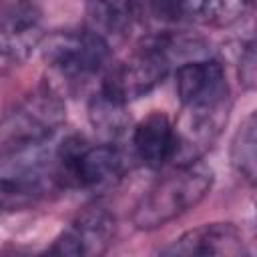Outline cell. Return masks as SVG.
I'll return each mask as SVG.
<instances>
[{
    "instance_id": "cell-1",
    "label": "cell",
    "mask_w": 257,
    "mask_h": 257,
    "mask_svg": "<svg viewBox=\"0 0 257 257\" xmlns=\"http://www.w3.org/2000/svg\"><path fill=\"white\" fill-rule=\"evenodd\" d=\"M213 185V171L201 161L179 165L163 179H159L137 203L133 223L137 229H159L189 209L197 207Z\"/></svg>"
},
{
    "instance_id": "cell-2",
    "label": "cell",
    "mask_w": 257,
    "mask_h": 257,
    "mask_svg": "<svg viewBox=\"0 0 257 257\" xmlns=\"http://www.w3.org/2000/svg\"><path fill=\"white\" fill-rule=\"evenodd\" d=\"M44 62L66 80H86L100 72L110 56L108 40L90 30H60L42 42Z\"/></svg>"
},
{
    "instance_id": "cell-3",
    "label": "cell",
    "mask_w": 257,
    "mask_h": 257,
    "mask_svg": "<svg viewBox=\"0 0 257 257\" xmlns=\"http://www.w3.org/2000/svg\"><path fill=\"white\" fill-rule=\"evenodd\" d=\"M173 64V40L157 38L124 62L116 64L104 78L102 90L120 102L137 100L159 86Z\"/></svg>"
},
{
    "instance_id": "cell-4",
    "label": "cell",
    "mask_w": 257,
    "mask_h": 257,
    "mask_svg": "<svg viewBox=\"0 0 257 257\" xmlns=\"http://www.w3.org/2000/svg\"><path fill=\"white\" fill-rule=\"evenodd\" d=\"M60 185L98 187L116 179L124 169L122 153L112 145H86L82 139H66L54 153Z\"/></svg>"
},
{
    "instance_id": "cell-5",
    "label": "cell",
    "mask_w": 257,
    "mask_h": 257,
    "mask_svg": "<svg viewBox=\"0 0 257 257\" xmlns=\"http://www.w3.org/2000/svg\"><path fill=\"white\" fill-rule=\"evenodd\" d=\"M62 118L64 108L54 96L32 94L0 122V149L18 153L40 147L60 126Z\"/></svg>"
},
{
    "instance_id": "cell-6",
    "label": "cell",
    "mask_w": 257,
    "mask_h": 257,
    "mask_svg": "<svg viewBox=\"0 0 257 257\" xmlns=\"http://www.w3.org/2000/svg\"><path fill=\"white\" fill-rule=\"evenodd\" d=\"M36 147L18 151L16 161L0 163V211L22 209L32 205L58 183L54 155L40 157Z\"/></svg>"
},
{
    "instance_id": "cell-7",
    "label": "cell",
    "mask_w": 257,
    "mask_h": 257,
    "mask_svg": "<svg viewBox=\"0 0 257 257\" xmlns=\"http://www.w3.org/2000/svg\"><path fill=\"white\" fill-rule=\"evenodd\" d=\"M116 233L114 215L102 207L94 205L84 209L52 243L48 253L72 255V257H96L108 251Z\"/></svg>"
},
{
    "instance_id": "cell-8",
    "label": "cell",
    "mask_w": 257,
    "mask_h": 257,
    "mask_svg": "<svg viewBox=\"0 0 257 257\" xmlns=\"http://www.w3.org/2000/svg\"><path fill=\"white\" fill-rule=\"evenodd\" d=\"M175 88L185 108H213L229 102L225 70L217 60L199 58L179 64Z\"/></svg>"
},
{
    "instance_id": "cell-9",
    "label": "cell",
    "mask_w": 257,
    "mask_h": 257,
    "mask_svg": "<svg viewBox=\"0 0 257 257\" xmlns=\"http://www.w3.org/2000/svg\"><path fill=\"white\" fill-rule=\"evenodd\" d=\"M163 255H247L241 231L231 223H207L183 233L171 245L161 249Z\"/></svg>"
},
{
    "instance_id": "cell-10",
    "label": "cell",
    "mask_w": 257,
    "mask_h": 257,
    "mask_svg": "<svg viewBox=\"0 0 257 257\" xmlns=\"http://www.w3.org/2000/svg\"><path fill=\"white\" fill-rule=\"evenodd\" d=\"M133 145L137 157L147 167H163L175 159L177 135L169 116L163 112H153L141 120L133 133Z\"/></svg>"
},
{
    "instance_id": "cell-11",
    "label": "cell",
    "mask_w": 257,
    "mask_h": 257,
    "mask_svg": "<svg viewBox=\"0 0 257 257\" xmlns=\"http://www.w3.org/2000/svg\"><path fill=\"white\" fill-rule=\"evenodd\" d=\"M90 28L102 38L124 36L137 20L135 0H86Z\"/></svg>"
},
{
    "instance_id": "cell-12",
    "label": "cell",
    "mask_w": 257,
    "mask_h": 257,
    "mask_svg": "<svg viewBox=\"0 0 257 257\" xmlns=\"http://www.w3.org/2000/svg\"><path fill=\"white\" fill-rule=\"evenodd\" d=\"M255 114H249L237 128L231 143V163L249 185L255 183Z\"/></svg>"
},
{
    "instance_id": "cell-13",
    "label": "cell",
    "mask_w": 257,
    "mask_h": 257,
    "mask_svg": "<svg viewBox=\"0 0 257 257\" xmlns=\"http://www.w3.org/2000/svg\"><path fill=\"white\" fill-rule=\"evenodd\" d=\"M88 110H90L92 124L104 135H118L128 124V116L124 112V102H120L118 98L110 96L102 88L90 100V108Z\"/></svg>"
},
{
    "instance_id": "cell-14",
    "label": "cell",
    "mask_w": 257,
    "mask_h": 257,
    "mask_svg": "<svg viewBox=\"0 0 257 257\" xmlns=\"http://www.w3.org/2000/svg\"><path fill=\"white\" fill-rule=\"evenodd\" d=\"M38 28V18L34 10L26 4H12L0 14V34L16 46L30 40Z\"/></svg>"
},
{
    "instance_id": "cell-15",
    "label": "cell",
    "mask_w": 257,
    "mask_h": 257,
    "mask_svg": "<svg viewBox=\"0 0 257 257\" xmlns=\"http://www.w3.org/2000/svg\"><path fill=\"white\" fill-rule=\"evenodd\" d=\"M205 0H151L153 14L163 22H201Z\"/></svg>"
},
{
    "instance_id": "cell-16",
    "label": "cell",
    "mask_w": 257,
    "mask_h": 257,
    "mask_svg": "<svg viewBox=\"0 0 257 257\" xmlns=\"http://www.w3.org/2000/svg\"><path fill=\"white\" fill-rule=\"evenodd\" d=\"M253 6V0H205L201 22L213 26H227L243 18Z\"/></svg>"
},
{
    "instance_id": "cell-17",
    "label": "cell",
    "mask_w": 257,
    "mask_h": 257,
    "mask_svg": "<svg viewBox=\"0 0 257 257\" xmlns=\"http://www.w3.org/2000/svg\"><path fill=\"white\" fill-rule=\"evenodd\" d=\"M239 78L241 84L245 88H253L255 86V42H249L241 54V62H239Z\"/></svg>"
}]
</instances>
